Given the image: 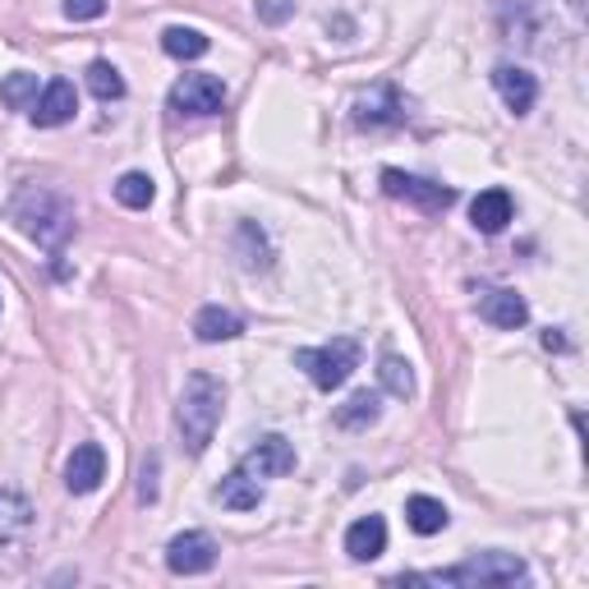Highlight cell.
<instances>
[{"instance_id": "ac0fdd59", "label": "cell", "mask_w": 589, "mask_h": 589, "mask_svg": "<svg viewBox=\"0 0 589 589\" xmlns=\"http://www.w3.org/2000/svg\"><path fill=\"white\" fill-rule=\"evenodd\" d=\"M217 502L230 506V511H259L263 489H259V479H249L244 470H236V475H226L217 483Z\"/></svg>"}, {"instance_id": "9c48e42d", "label": "cell", "mask_w": 589, "mask_h": 589, "mask_svg": "<svg viewBox=\"0 0 589 589\" xmlns=\"http://www.w3.org/2000/svg\"><path fill=\"white\" fill-rule=\"evenodd\" d=\"M240 470H244L249 479H281V475L295 470V447L281 438V433H268V438H259V447L244 451Z\"/></svg>"}, {"instance_id": "3957f363", "label": "cell", "mask_w": 589, "mask_h": 589, "mask_svg": "<svg viewBox=\"0 0 589 589\" xmlns=\"http://www.w3.org/2000/svg\"><path fill=\"white\" fill-rule=\"evenodd\" d=\"M525 576H530L525 557L489 548V553H475V557H466V561H456V567H447V571H433V576H424V580H428V585H470V589H506V585H521Z\"/></svg>"}, {"instance_id": "6da1fadb", "label": "cell", "mask_w": 589, "mask_h": 589, "mask_svg": "<svg viewBox=\"0 0 589 589\" xmlns=\"http://www.w3.org/2000/svg\"><path fill=\"white\" fill-rule=\"evenodd\" d=\"M221 415H226V388H221V378H212V373H189L185 392H181V405H175V428H181V438H185V447H189L194 456L208 451Z\"/></svg>"}, {"instance_id": "4316f807", "label": "cell", "mask_w": 589, "mask_h": 589, "mask_svg": "<svg viewBox=\"0 0 589 589\" xmlns=\"http://www.w3.org/2000/svg\"><path fill=\"white\" fill-rule=\"evenodd\" d=\"M544 346H548V350H567V337H561V331H553V327H548V331H544Z\"/></svg>"}, {"instance_id": "d4e9b609", "label": "cell", "mask_w": 589, "mask_h": 589, "mask_svg": "<svg viewBox=\"0 0 589 589\" xmlns=\"http://www.w3.org/2000/svg\"><path fill=\"white\" fill-rule=\"evenodd\" d=\"M65 14L74 23H92V19L107 14V0H65Z\"/></svg>"}, {"instance_id": "2e32d148", "label": "cell", "mask_w": 589, "mask_h": 589, "mask_svg": "<svg viewBox=\"0 0 589 589\" xmlns=\"http://www.w3.org/2000/svg\"><path fill=\"white\" fill-rule=\"evenodd\" d=\"M382 548H388V521L382 516H364L346 530V553L355 561H373V557H382Z\"/></svg>"}, {"instance_id": "5b68a950", "label": "cell", "mask_w": 589, "mask_h": 589, "mask_svg": "<svg viewBox=\"0 0 589 589\" xmlns=\"http://www.w3.org/2000/svg\"><path fill=\"white\" fill-rule=\"evenodd\" d=\"M295 369L309 373L314 388L337 392V388H346V378L360 369V341H355V337H337V341H327V346L295 350Z\"/></svg>"}, {"instance_id": "44dd1931", "label": "cell", "mask_w": 589, "mask_h": 589, "mask_svg": "<svg viewBox=\"0 0 589 589\" xmlns=\"http://www.w3.org/2000/svg\"><path fill=\"white\" fill-rule=\"evenodd\" d=\"M0 101H6L10 111H33V101H37V74H29V69L10 74V79L0 84Z\"/></svg>"}, {"instance_id": "8fae6325", "label": "cell", "mask_w": 589, "mask_h": 589, "mask_svg": "<svg viewBox=\"0 0 589 589\" xmlns=\"http://www.w3.org/2000/svg\"><path fill=\"white\" fill-rule=\"evenodd\" d=\"M107 479V451H101L97 443H79L65 466V489L69 493H92L97 483Z\"/></svg>"}, {"instance_id": "7c38bea8", "label": "cell", "mask_w": 589, "mask_h": 589, "mask_svg": "<svg viewBox=\"0 0 589 589\" xmlns=\"http://www.w3.org/2000/svg\"><path fill=\"white\" fill-rule=\"evenodd\" d=\"M493 88H498V97H502L516 116H525V111L534 107V97H539V84H534V74L521 69V65H498V69H493Z\"/></svg>"}, {"instance_id": "7a4b0ae2", "label": "cell", "mask_w": 589, "mask_h": 589, "mask_svg": "<svg viewBox=\"0 0 589 589\" xmlns=\"http://www.w3.org/2000/svg\"><path fill=\"white\" fill-rule=\"evenodd\" d=\"M10 217L14 226L23 230L29 240H37L42 249L51 253H61L65 240L74 236V208L61 198V194H51V189H19L14 203H10Z\"/></svg>"}, {"instance_id": "277c9868", "label": "cell", "mask_w": 589, "mask_h": 589, "mask_svg": "<svg viewBox=\"0 0 589 589\" xmlns=\"http://www.w3.org/2000/svg\"><path fill=\"white\" fill-rule=\"evenodd\" d=\"M33 530H37L33 502L23 493H14V489H0V576L23 567L29 544H33Z\"/></svg>"}, {"instance_id": "52a82bcc", "label": "cell", "mask_w": 589, "mask_h": 589, "mask_svg": "<svg viewBox=\"0 0 589 589\" xmlns=\"http://www.w3.org/2000/svg\"><path fill=\"white\" fill-rule=\"evenodd\" d=\"M382 194L415 203V208H424V212H447L451 203H456V189H447L438 181H424V175H405L396 166L382 171Z\"/></svg>"}, {"instance_id": "83f0119b", "label": "cell", "mask_w": 589, "mask_h": 589, "mask_svg": "<svg viewBox=\"0 0 589 589\" xmlns=\"http://www.w3.org/2000/svg\"><path fill=\"white\" fill-rule=\"evenodd\" d=\"M580 6H585V0H571V10H580Z\"/></svg>"}, {"instance_id": "d6986e66", "label": "cell", "mask_w": 589, "mask_h": 589, "mask_svg": "<svg viewBox=\"0 0 589 589\" xmlns=\"http://www.w3.org/2000/svg\"><path fill=\"white\" fill-rule=\"evenodd\" d=\"M208 37H203L198 29H166L162 33V51L175 61H198V56H208Z\"/></svg>"}, {"instance_id": "484cf974", "label": "cell", "mask_w": 589, "mask_h": 589, "mask_svg": "<svg viewBox=\"0 0 589 589\" xmlns=\"http://www.w3.org/2000/svg\"><path fill=\"white\" fill-rule=\"evenodd\" d=\"M291 14H295L291 0H259V19H268V23H281V19H291Z\"/></svg>"}, {"instance_id": "7402d4cb", "label": "cell", "mask_w": 589, "mask_h": 589, "mask_svg": "<svg viewBox=\"0 0 589 589\" xmlns=\"http://www.w3.org/2000/svg\"><path fill=\"white\" fill-rule=\"evenodd\" d=\"M378 378H382V388H388L392 396H415V373H410V364L401 360V355H382V364H378Z\"/></svg>"}, {"instance_id": "ffe728a7", "label": "cell", "mask_w": 589, "mask_h": 589, "mask_svg": "<svg viewBox=\"0 0 589 589\" xmlns=\"http://www.w3.org/2000/svg\"><path fill=\"white\" fill-rule=\"evenodd\" d=\"M152 194H157V189H152V181L143 171H124L116 181V203H120V208H130V212H143L152 203Z\"/></svg>"}, {"instance_id": "30bf717a", "label": "cell", "mask_w": 589, "mask_h": 589, "mask_svg": "<svg viewBox=\"0 0 589 589\" xmlns=\"http://www.w3.org/2000/svg\"><path fill=\"white\" fill-rule=\"evenodd\" d=\"M74 111H79V92H74L69 79H56V84H46L33 101V120L42 124V130H61V124L74 120Z\"/></svg>"}, {"instance_id": "8992f818", "label": "cell", "mask_w": 589, "mask_h": 589, "mask_svg": "<svg viewBox=\"0 0 589 589\" xmlns=\"http://www.w3.org/2000/svg\"><path fill=\"white\" fill-rule=\"evenodd\" d=\"M226 107V84L217 74H185L181 84L171 88V111L175 116H217Z\"/></svg>"}, {"instance_id": "e0dca14e", "label": "cell", "mask_w": 589, "mask_h": 589, "mask_svg": "<svg viewBox=\"0 0 589 589\" xmlns=\"http://www.w3.org/2000/svg\"><path fill=\"white\" fill-rule=\"evenodd\" d=\"M405 521H410V530H415V534H424V539H428V534H443L451 516H447V506H443L438 498L415 493V498L405 502Z\"/></svg>"}, {"instance_id": "cb8c5ba5", "label": "cell", "mask_w": 589, "mask_h": 589, "mask_svg": "<svg viewBox=\"0 0 589 589\" xmlns=\"http://www.w3.org/2000/svg\"><path fill=\"white\" fill-rule=\"evenodd\" d=\"M88 88L97 101H120L124 97V79H120V69L111 61H92L88 65Z\"/></svg>"}, {"instance_id": "603a6c76", "label": "cell", "mask_w": 589, "mask_h": 589, "mask_svg": "<svg viewBox=\"0 0 589 589\" xmlns=\"http://www.w3.org/2000/svg\"><path fill=\"white\" fill-rule=\"evenodd\" d=\"M378 410H382V405H378L373 392H355V396L337 410V424H341V428H369V424H378Z\"/></svg>"}, {"instance_id": "5bb4252c", "label": "cell", "mask_w": 589, "mask_h": 589, "mask_svg": "<svg viewBox=\"0 0 589 589\" xmlns=\"http://www.w3.org/2000/svg\"><path fill=\"white\" fill-rule=\"evenodd\" d=\"M244 331V323L230 314V309H221V304H203V309L194 314V337L203 341V346H221V341H236Z\"/></svg>"}, {"instance_id": "ba28073f", "label": "cell", "mask_w": 589, "mask_h": 589, "mask_svg": "<svg viewBox=\"0 0 589 589\" xmlns=\"http://www.w3.org/2000/svg\"><path fill=\"white\" fill-rule=\"evenodd\" d=\"M166 567L175 576H203V571H212L217 567V539H212V534H203V530L175 534V539L166 544Z\"/></svg>"}, {"instance_id": "9a60e30c", "label": "cell", "mask_w": 589, "mask_h": 589, "mask_svg": "<svg viewBox=\"0 0 589 589\" xmlns=\"http://www.w3.org/2000/svg\"><path fill=\"white\" fill-rule=\"evenodd\" d=\"M479 314L489 318L493 327H506V331H516L530 323V304L516 295V291H489L479 299Z\"/></svg>"}, {"instance_id": "4fadbf2b", "label": "cell", "mask_w": 589, "mask_h": 589, "mask_svg": "<svg viewBox=\"0 0 589 589\" xmlns=\"http://www.w3.org/2000/svg\"><path fill=\"white\" fill-rule=\"evenodd\" d=\"M511 217H516V203H511L506 189H483L470 203V221H475V230H483V236H498V230H506Z\"/></svg>"}]
</instances>
